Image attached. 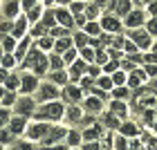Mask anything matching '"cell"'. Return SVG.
<instances>
[{
    "instance_id": "cell-35",
    "label": "cell",
    "mask_w": 157,
    "mask_h": 150,
    "mask_svg": "<svg viewBox=\"0 0 157 150\" xmlns=\"http://www.w3.org/2000/svg\"><path fill=\"white\" fill-rule=\"evenodd\" d=\"M83 56L85 58H94V52H92V49H83Z\"/></svg>"
},
{
    "instance_id": "cell-21",
    "label": "cell",
    "mask_w": 157,
    "mask_h": 150,
    "mask_svg": "<svg viewBox=\"0 0 157 150\" xmlns=\"http://www.w3.org/2000/svg\"><path fill=\"white\" fill-rule=\"evenodd\" d=\"M52 78H54V81H56V83H65V81H67V76H65V74H63V72H61V69H59V72H54V74H52Z\"/></svg>"
},
{
    "instance_id": "cell-25",
    "label": "cell",
    "mask_w": 157,
    "mask_h": 150,
    "mask_svg": "<svg viewBox=\"0 0 157 150\" xmlns=\"http://www.w3.org/2000/svg\"><path fill=\"white\" fill-rule=\"evenodd\" d=\"M141 78H144V76H141L139 72H137V74H132V76H130V85H139Z\"/></svg>"
},
{
    "instance_id": "cell-40",
    "label": "cell",
    "mask_w": 157,
    "mask_h": 150,
    "mask_svg": "<svg viewBox=\"0 0 157 150\" xmlns=\"http://www.w3.org/2000/svg\"><path fill=\"white\" fill-rule=\"evenodd\" d=\"M76 43H78V45H85V36H83V34H78V36H76Z\"/></svg>"
},
{
    "instance_id": "cell-27",
    "label": "cell",
    "mask_w": 157,
    "mask_h": 150,
    "mask_svg": "<svg viewBox=\"0 0 157 150\" xmlns=\"http://www.w3.org/2000/svg\"><path fill=\"white\" fill-rule=\"evenodd\" d=\"M85 29H88L90 34H99V25H97V23H90L88 27H85Z\"/></svg>"
},
{
    "instance_id": "cell-39",
    "label": "cell",
    "mask_w": 157,
    "mask_h": 150,
    "mask_svg": "<svg viewBox=\"0 0 157 150\" xmlns=\"http://www.w3.org/2000/svg\"><path fill=\"white\" fill-rule=\"evenodd\" d=\"M16 150H32V146H29V144H18Z\"/></svg>"
},
{
    "instance_id": "cell-29",
    "label": "cell",
    "mask_w": 157,
    "mask_h": 150,
    "mask_svg": "<svg viewBox=\"0 0 157 150\" xmlns=\"http://www.w3.org/2000/svg\"><path fill=\"white\" fill-rule=\"evenodd\" d=\"M40 47H43V49L52 47V40H49V38H43V40H40Z\"/></svg>"
},
{
    "instance_id": "cell-26",
    "label": "cell",
    "mask_w": 157,
    "mask_h": 150,
    "mask_svg": "<svg viewBox=\"0 0 157 150\" xmlns=\"http://www.w3.org/2000/svg\"><path fill=\"white\" fill-rule=\"evenodd\" d=\"M148 32H151V34H157V18H153L151 23H148Z\"/></svg>"
},
{
    "instance_id": "cell-32",
    "label": "cell",
    "mask_w": 157,
    "mask_h": 150,
    "mask_svg": "<svg viewBox=\"0 0 157 150\" xmlns=\"http://www.w3.org/2000/svg\"><path fill=\"white\" fill-rule=\"evenodd\" d=\"M83 150H99V144H94V141H92V144H85Z\"/></svg>"
},
{
    "instance_id": "cell-14",
    "label": "cell",
    "mask_w": 157,
    "mask_h": 150,
    "mask_svg": "<svg viewBox=\"0 0 157 150\" xmlns=\"http://www.w3.org/2000/svg\"><path fill=\"white\" fill-rule=\"evenodd\" d=\"M23 128H25V123H23V119H20V117L11 121V132H20Z\"/></svg>"
},
{
    "instance_id": "cell-16",
    "label": "cell",
    "mask_w": 157,
    "mask_h": 150,
    "mask_svg": "<svg viewBox=\"0 0 157 150\" xmlns=\"http://www.w3.org/2000/svg\"><path fill=\"white\" fill-rule=\"evenodd\" d=\"M27 45H29V40H23V43H20V47L16 49V56H18V58H23V56H25V52H27Z\"/></svg>"
},
{
    "instance_id": "cell-19",
    "label": "cell",
    "mask_w": 157,
    "mask_h": 150,
    "mask_svg": "<svg viewBox=\"0 0 157 150\" xmlns=\"http://www.w3.org/2000/svg\"><path fill=\"white\" fill-rule=\"evenodd\" d=\"M16 11H18V5L16 2H9V5H7V9H5L7 16H16Z\"/></svg>"
},
{
    "instance_id": "cell-3",
    "label": "cell",
    "mask_w": 157,
    "mask_h": 150,
    "mask_svg": "<svg viewBox=\"0 0 157 150\" xmlns=\"http://www.w3.org/2000/svg\"><path fill=\"white\" fill-rule=\"evenodd\" d=\"M132 38H135V43H137L139 47H148V45H151V36L144 34V32H135Z\"/></svg>"
},
{
    "instance_id": "cell-44",
    "label": "cell",
    "mask_w": 157,
    "mask_h": 150,
    "mask_svg": "<svg viewBox=\"0 0 157 150\" xmlns=\"http://www.w3.org/2000/svg\"><path fill=\"white\" fill-rule=\"evenodd\" d=\"M7 29H9V25H7V23H2V20H0V32H7Z\"/></svg>"
},
{
    "instance_id": "cell-10",
    "label": "cell",
    "mask_w": 157,
    "mask_h": 150,
    "mask_svg": "<svg viewBox=\"0 0 157 150\" xmlns=\"http://www.w3.org/2000/svg\"><path fill=\"white\" fill-rule=\"evenodd\" d=\"M34 88H36V78H34V76H25V81H23V90H25V92H32Z\"/></svg>"
},
{
    "instance_id": "cell-6",
    "label": "cell",
    "mask_w": 157,
    "mask_h": 150,
    "mask_svg": "<svg viewBox=\"0 0 157 150\" xmlns=\"http://www.w3.org/2000/svg\"><path fill=\"white\" fill-rule=\"evenodd\" d=\"M38 94H40V96H38L40 101H47V99H52V96H56V90L52 88V85H43Z\"/></svg>"
},
{
    "instance_id": "cell-18",
    "label": "cell",
    "mask_w": 157,
    "mask_h": 150,
    "mask_svg": "<svg viewBox=\"0 0 157 150\" xmlns=\"http://www.w3.org/2000/svg\"><path fill=\"white\" fill-rule=\"evenodd\" d=\"M128 7H130V2H126V0H119V2H117V11H119V13H126V16H128Z\"/></svg>"
},
{
    "instance_id": "cell-34",
    "label": "cell",
    "mask_w": 157,
    "mask_h": 150,
    "mask_svg": "<svg viewBox=\"0 0 157 150\" xmlns=\"http://www.w3.org/2000/svg\"><path fill=\"white\" fill-rule=\"evenodd\" d=\"M11 63H13V58H11V56H5V58H2V65H5V67H9Z\"/></svg>"
},
{
    "instance_id": "cell-4",
    "label": "cell",
    "mask_w": 157,
    "mask_h": 150,
    "mask_svg": "<svg viewBox=\"0 0 157 150\" xmlns=\"http://www.w3.org/2000/svg\"><path fill=\"white\" fill-rule=\"evenodd\" d=\"M141 11H132V13H128L126 16V25H130V27H137V25H141Z\"/></svg>"
},
{
    "instance_id": "cell-23",
    "label": "cell",
    "mask_w": 157,
    "mask_h": 150,
    "mask_svg": "<svg viewBox=\"0 0 157 150\" xmlns=\"http://www.w3.org/2000/svg\"><path fill=\"white\" fill-rule=\"evenodd\" d=\"M81 72H83V63H76V65L72 67V78H76Z\"/></svg>"
},
{
    "instance_id": "cell-54",
    "label": "cell",
    "mask_w": 157,
    "mask_h": 150,
    "mask_svg": "<svg viewBox=\"0 0 157 150\" xmlns=\"http://www.w3.org/2000/svg\"><path fill=\"white\" fill-rule=\"evenodd\" d=\"M141 2H146V0H141Z\"/></svg>"
},
{
    "instance_id": "cell-51",
    "label": "cell",
    "mask_w": 157,
    "mask_h": 150,
    "mask_svg": "<svg viewBox=\"0 0 157 150\" xmlns=\"http://www.w3.org/2000/svg\"><path fill=\"white\" fill-rule=\"evenodd\" d=\"M130 150H141V148H139V144H132V146H130Z\"/></svg>"
},
{
    "instance_id": "cell-24",
    "label": "cell",
    "mask_w": 157,
    "mask_h": 150,
    "mask_svg": "<svg viewBox=\"0 0 157 150\" xmlns=\"http://www.w3.org/2000/svg\"><path fill=\"white\" fill-rule=\"evenodd\" d=\"M112 110H115V112H119V117H124V112H126V108H124L121 103H112Z\"/></svg>"
},
{
    "instance_id": "cell-2",
    "label": "cell",
    "mask_w": 157,
    "mask_h": 150,
    "mask_svg": "<svg viewBox=\"0 0 157 150\" xmlns=\"http://www.w3.org/2000/svg\"><path fill=\"white\" fill-rule=\"evenodd\" d=\"M16 110H18V114H20V117H29V114H32V110H34V103L29 101V99H20V101H18V105H16Z\"/></svg>"
},
{
    "instance_id": "cell-15",
    "label": "cell",
    "mask_w": 157,
    "mask_h": 150,
    "mask_svg": "<svg viewBox=\"0 0 157 150\" xmlns=\"http://www.w3.org/2000/svg\"><path fill=\"white\" fill-rule=\"evenodd\" d=\"M23 32H25V18H20L16 23V27H13V36H20Z\"/></svg>"
},
{
    "instance_id": "cell-1",
    "label": "cell",
    "mask_w": 157,
    "mask_h": 150,
    "mask_svg": "<svg viewBox=\"0 0 157 150\" xmlns=\"http://www.w3.org/2000/svg\"><path fill=\"white\" fill-rule=\"evenodd\" d=\"M63 114V108L59 103H52V105H45V108H40L38 112V119H59Z\"/></svg>"
},
{
    "instance_id": "cell-48",
    "label": "cell",
    "mask_w": 157,
    "mask_h": 150,
    "mask_svg": "<svg viewBox=\"0 0 157 150\" xmlns=\"http://www.w3.org/2000/svg\"><path fill=\"white\" fill-rule=\"evenodd\" d=\"M13 101V94H5V103H11Z\"/></svg>"
},
{
    "instance_id": "cell-49",
    "label": "cell",
    "mask_w": 157,
    "mask_h": 150,
    "mask_svg": "<svg viewBox=\"0 0 157 150\" xmlns=\"http://www.w3.org/2000/svg\"><path fill=\"white\" fill-rule=\"evenodd\" d=\"M151 11H153V13H157V0H155V2H151Z\"/></svg>"
},
{
    "instance_id": "cell-33",
    "label": "cell",
    "mask_w": 157,
    "mask_h": 150,
    "mask_svg": "<svg viewBox=\"0 0 157 150\" xmlns=\"http://www.w3.org/2000/svg\"><path fill=\"white\" fill-rule=\"evenodd\" d=\"M7 85H9V88H16V85H18L16 76H9V81H7Z\"/></svg>"
},
{
    "instance_id": "cell-41",
    "label": "cell",
    "mask_w": 157,
    "mask_h": 150,
    "mask_svg": "<svg viewBox=\"0 0 157 150\" xmlns=\"http://www.w3.org/2000/svg\"><path fill=\"white\" fill-rule=\"evenodd\" d=\"M11 47H13V40L7 38V40H5V49H11Z\"/></svg>"
},
{
    "instance_id": "cell-43",
    "label": "cell",
    "mask_w": 157,
    "mask_h": 150,
    "mask_svg": "<svg viewBox=\"0 0 157 150\" xmlns=\"http://www.w3.org/2000/svg\"><path fill=\"white\" fill-rule=\"evenodd\" d=\"M144 119L148 121V123H153V112H146V114H144Z\"/></svg>"
},
{
    "instance_id": "cell-38",
    "label": "cell",
    "mask_w": 157,
    "mask_h": 150,
    "mask_svg": "<svg viewBox=\"0 0 157 150\" xmlns=\"http://www.w3.org/2000/svg\"><path fill=\"white\" fill-rule=\"evenodd\" d=\"M2 123H7V112L0 110V126H2Z\"/></svg>"
},
{
    "instance_id": "cell-30",
    "label": "cell",
    "mask_w": 157,
    "mask_h": 150,
    "mask_svg": "<svg viewBox=\"0 0 157 150\" xmlns=\"http://www.w3.org/2000/svg\"><path fill=\"white\" fill-rule=\"evenodd\" d=\"M9 139H11V134L7 132V130H2V132H0V141H9Z\"/></svg>"
},
{
    "instance_id": "cell-17",
    "label": "cell",
    "mask_w": 157,
    "mask_h": 150,
    "mask_svg": "<svg viewBox=\"0 0 157 150\" xmlns=\"http://www.w3.org/2000/svg\"><path fill=\"white\" fill-rule=\"evenodd\" d=\"M49 63H52V67H54V72H59V69L63 67V61H61V58H59V56H56V54L52 56V58H49Z\"/></svg>"
},
{
    "instance_id": "cell-47",
    "label": "cell",
    "mask_w": 157,
    "mask_h": 150,
    "mask_svg": "<svg viewBox=\"0 0 157 150\" xmlns=\"http://www.w3.org/2000/svg\"><path fill=\"white\" fill-rule=\"evenodd\" d=\"M38 13H40V9H32L29 16H32V18H38Z\"/></svg>"
},
{
    "instance_id": "cell-37",
    "label": "cell",
    "mask_w": 157,
    "mask_h": 150,
    "mask_svg": "<svg viewBox=\"0 0 157 150\" xmlns=\"http://www.w3.org/2000/svg\"><path fill=\"white\" fill-rule=\"evenodd\" d=\"M78 139H81V137H78V134H74V132L70 134V144H78Z\"/></svg>"
},
{
    "instance_id": "cell-28",
    "label": "cell",
    "mask_w": 157,
    "mask_h": 150,
    "mask_svg": "<svg viewBox=\"0 0 157 150\" xmlns=\"http://www.w3.org/2000/svg\"><path fill=\"white\" fill-rule=\"evenodd\" d=\"M78 114H81V112H78L76 108H72V110H70V114H67V117H70V121H76V119H78Z\"/></svg>"
},
{
    "instance_id": "cell-5",
    "label": "cell",
    "mask_w": 157,
    "mask_h": 150,
    "mask_svg": "<svg viewBox=\"0 0 157 150\" xmlns=\"http://www.w3.org/2000/svg\"><path fill=\"white\" fill-rule=\"evenodd\" d=\"M45 132H47V128L43 126V123H36V126H32V128H29V137H32V139L45 137Z\"/></svg>"
},
{
    "instance_id": "cell-8",
    "label": "cell",
    "mask_w": 157,
    "mask_h": 150,
    "mask_svg": "<svg viewBox=\"0 0 157 150\" xmlns=\"http://www.w3.org/2000/svg\"><path fill=\"white\" fill-rule=\"evenodd\" d=\"M56 20H59V23L61 25H72V16H70V13L67 11H56Z\"/></svg>"
},
{
    "instance_id": "cell-7",
    "label": "cell",
    "mask_w": 157,
    "mask_h": 150,
    "mask_svg": "<svg viewBox=\"0 0 157 150\" xmlns=\"http://www.w3.org/2000/svg\"><path fill=\"white\" fill-rule=\"evenodd\" d=\"M63 134H65V130H61V128H56V130H49V134L45 137V141H47V144H52V141H59Z\"/></svg>"
},
{
    "instance_id": "cell-12",
    "label": "cell",
    "mask_w": 157,
    "mask_h": 150,
    "mask_svg": "<svg viewBox=\"0 0 157 150\" xmlns=\"http://www.w3.org/2000/svg\"><path fill=\"white\" fill-rule=\"evenodd\" d=\"M78 96H81V92H78L76 88H67L65 90V99H70V101H76Z\"/></svg>"
},
{
    "instance_id": "cell-9",
    "label": "cell",
    "mask_w": 157,
    "mask_h": 150,
    "mask_svg": "<svg viewBox=\"0 0 157 150\" xmlns=\"http://www.w3.org/2000/svg\"><path fill=\"white\" fill-rule=\"evenodd\" d=\"M103 27H105V29H108V32H117V29H119V23H117L115 18L105 16V18H103Z\"/></svg>"
},
{
    "instance_id": "cell-50",
    "label": "cell",
    "mask_w": 157,
    "mask_h": 150,
    "mask_svg": "<svg viewBox=\"0 0 157 150\" xmlns=\"http://www.w3.org/2000/svg\"><path fill=\"white\" fill-rule=\"evenodd\" d=\"M5 78H7V72H5V69H0V83H2Z\"/></svg>"
},
{
    "instance_id": "cell-53",
    "label": "cell",
    "mask_w": 157,
    "mask_h": 150,
    "mask_svg": "<svg viewBox=\"0 0 157 150\" xmlns=\"http://www.w3.org/2000/svg\"><path fill=\"white\" fill-rule=\"evenodd\" d=\"M0 99H2V90H0Z\"/></svg>"
},
{
    "instance_id": "cell-20",
    "label": "cell",
    "mask_w": 157,
    "mask_h": 150,
    "mask_svg": "<svg viewBox=\"0 0 157 150\" xmlns=\"http://www.w3.org/2000/svg\"><path fill=\"white\" fill-rule=\"evenodd\" d=\"M99 108H101L99 99H88V110H99Z\"/></svg>"
},
{
    "instance_id": "cell-11",
    "label": "cell",
    "mask_w": 157,
    "mask_h": 150,
    "mask_svg": "<svg viewBox=\"0 0 157 150\" xmlns=\"http://www.w3.org/2000/svg\"><path fill=\"white\" fill-rule=\"evenodd\" d=\"M99 132H101V128H99V126H92V128L85 130V139H97Z\"/></svg>"
},
{
    "instance_id": "cell-31",
    "label": "cell",
    "mask_w": 157,
    "mask_h": 150,
    "mask_svg": "<svg viewBox=\"0 0 157 150\" xmlns=\"http://www.w3.org/2000/svg\"><path fill=\"white\" fill-rule=\"evenodd\" d=\"M112 81H115V83H124V74H121V72H117L115 76H112Z\"/></svg>"
},
{
    "instance_id": "cell-45",
    "label": "cell",
    "mask_w": 157,
    "mask_h": 150,
    "mask_svg": "<svg viewBox=\"0 0 157 150\" xmlns=\"http://www.w3.org/2000/svg\"><path fill=\"white\" fill-rule=\"evenodd\" d=\"M74 56H76V52H72V49H70V52H67V56H65V58H67V61H72V58H74Z\"/></svg>"
},
{
    "instance_id": "cell-22",
    "label": "cell",
    "mask_w": 157,
    "mask_h": 150,
    "mask_svg": "<svg viewBox=\"0 0 157 150\" xmlns=\"http://www.w3.org/2000/svg\"><path fill=\"white\" fill-rule=\"evenodd\" d=\"M67 47H70V40L67 38H63V40L56 43V49H59V52H63V49H67Z\"/></svg>"
},
{
    "instance_id": "cell-13",
    "label": "cell",
    "mask_w": 157,
    "mask_h": 150,
    "mask_svg": "<svg viewBox=\"0 0 157 150\" xmlns=\"http://www.w3.org/2000/svg\"><path fill=\"white\" fill-rule=\"evenodd\" d=\"M121 132H124L126 137H132V134H137V130H135L132 123H124V126H121Z\"/></svg>"
},
{
    "instance_id": "cell-42",
    "label": "cell",
    "mask_w": 157,
    "mask_h": 150,
    "mask_svg": "<svg viewBox=\"0 0 157 150\" xmlns=\"http://www.w3.org/2000/svg\"><path fill=\"white\" fill-rule=\"evenodd\" d=\"M117 148H119V150H126V141L119 139V141H117Z\"/></svg>"
},
{
    "instance_id": "cell-46",
    "label": "cell",
    "mask_w": 157,
    "mask_h": 150,
    "mask_svg": "<svg viewBox=\"0 0 157 150\" xmlns=\"http://www.w3.org/2000/svg\"><path fill=\"white\" fill-rule=\"evenodd\" d=\"M115 94H117L119 99H124V96H126V90H117V92H115Z\"/></svg>"
},
{
    "instance_id": "cell-52",
    "label": "cell",
    "mask_w": 157,
    "mask_h": 150,
    "mask_svg": "<svg viewBox=\"0 0 157 150\" xmlns=\"http://www.w3.org/2000/svg\"><path fill=\"white\" fill-rule=\"evenodd\" d=\"M155 56H157V45H155Z\"/></svg>"
},
{
    "instance_id": "cell-36",
    "label": "cell",
    "mask_w": 157,
    "mask_h": 150,
    "mask_svg": "<svg viewBox=\"0 0 157 150\" xmlns=\"http://www.w3.org/2000/svg\"><path fill=\"white\" fill-rule=\"evenodd\" d=\"M99 85H101V88H110V78H101Z\"/></svg>"
},
{
    "instance_id": "cell-55",
    "label": "cell",
    "mask_w": 157,
    "mask_h": 150,
    "mask_svg": "<svg viewBox=\"0 0 157 150\" xmlns=\"http://www.w3.org/2000/svg\"><path fill=\"white\" fill-rule=\"evenodd\" d=\"M59 2H63V0H59Z\"/></svg>"
}]
</instances>
